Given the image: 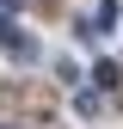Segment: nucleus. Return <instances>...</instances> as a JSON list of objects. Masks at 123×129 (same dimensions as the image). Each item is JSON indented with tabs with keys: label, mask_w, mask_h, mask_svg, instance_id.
Here are the masks:
<instances>
[{
	"label": "nucleus",
	"mask_w": 123,
	"mask_h": 129,
	"mask_svg": "<svg viewBox=\"0 0 123 129\" xmlns=\"http://www.w3.org/2000/svg\"><path fill=\"white\" fill-rule=\"evenodd\" d=\"M0 43H6V49L19 55V61H37V55H43V43L31 37L25 25H12V19H0Z\"/></svg>",
	"instance_id": "obj_1"
},
{
	"label": "nucleus",
	"mask_w": 123,
	"mask_h": 129,
	"mask_svg": "<svg viewBox=\"0 0 123 129\" xmlns=\"http://www.w3.org/2000/svg\"><path fill=\"white\" fill-rule=\"evenodd\" d=\"M74 111H80V117H105V92L99 86H80L74 92Z\"/></svg>",
	"instance_id": "obj_2"
},
{
	"label": "nucleus",
	"mask_w": 123,
	"mask_h": 129,
	"mask_svg": "<svg viewBox=\"0 0 123 129\" xmlns=\"http://www.w3.org/2000/svg\"><path fill=\"white\" fill-rule=\"evenodd\" d=\"M25 6V0H0V19H12V12H19Z\"/></svg>",
	"instance_id": "obj_3"
},
{
	"label": "nucleus",
	"mask_w": 123,
	"mask_h": 129,
	"mask_svg": "<svg viewBox=\"0 0 123 129\" xmlns=\"http://www.w3.org/2000/svg\"><path fill=\"white\" fill-rule=\"evenodd\" d=\"M0 129H25V123H0Z\"/></svg>",
	"instance_id": "obj_4"
}]
</instances>
